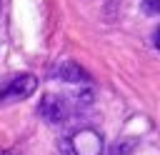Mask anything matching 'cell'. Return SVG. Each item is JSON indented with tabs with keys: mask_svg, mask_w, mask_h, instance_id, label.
I'll list each match as a JSON object with an SVG mask.
<instances>
[{
	"mask_svg": "<svg viewBox=\"0 0 160 155\" xmlns=\"http://www.w3.org/2000/svg\"><path fill=\"white\" fill-rule=\"evenodd\" d=\"M55 78H60V80H88V75L78 68V65H72V62H65V65H60L58 68V72H55Z\"/></svg>",
	"mask_w": 160,
	"mask_h": 155,
	"instance_id": "cell-4",
	"label": "cell"
},
{
	"mask_svg": "<svg viewBox=\"0 0 160 155\" xmlns=\"http://www.w3.org/2000/svg\"><path fill=\"white\" fill-rule=\"evenodd\" d=\"M0 10H2V0H0Z\"/></svg>",
	"mask_w": 160,
	"mask_h": 155,
	"instance_id": "cell-7",
	"label": "cell"
},
{
	"mask_svg": "<svg viewBox=\"0 0 160 155\" xmlns=\"http://www.w3.org/2000/svg\"><path fill=\"white\" fill-rule=\"evenodd\" d=\"M152 42H155V48H158V50H160V28H158V30H155V35H152Z\"/></svg>",
	"mask_w": 160,
	"mask_h": 155,
	"instance_id": "cell-6",
	"label": "cell"
},
{
	"mask_svg": "<svg viewBox=\"0 0 160 155\" xmlns=\"http://www.w3.org/2000/svg\"><path fill=\"white\" fill-rule=\"evenodd\" d=\"M62 152L65 155H102L105 142L95 128H75L62 135Z\"/></svg>",
	"mask_w": 160,
	"mask_h": 155,
	"instance_id": "cell-2",
	"label": "cell"
},
{
	"mask_svg": "<svg viewBox=\"0 0 160 155\" xmlns=\"http://www.w3.org/2000/svg\"><path fill=\"white\" fill-rule=\"evenodd\" d=\"M38 88V78L30 72L15 75L8 85L0 88V105H10V102H20L25 98H30V92H35Z\"/></svg>",
	"mask_w": 160,
	"mask_h": 155,
	"instance_id": "cell-3",
	"label": "cell"
},
{
	"mask_svg": "<svg viewBox=\"0 0 160 155\" xmlns=\"http://www.w3.org/2000/svg\"><path fill=\"white\" fill-rule=\"evenodd\" d=\"M92 102L90 90L80 92H50L40 100V115L48 122H65L75 115H80L88 105Z\"/></svg>",
	"mask_w": 160,
	"mask_h": 155,
	"instance_id": "cell-1",
	"label": "cell"
},
{
	"mask_svg": "<svg viewBox=\"0 0 160 155\" xmlns=\"http://www.w3.org/2000/svg\"><path fill=\"white\" fill-rule=\"evenodd\" d=\"M142 10L152 12V15H160V0H142Z\"/></svg>",
	"mask_w": 160,
	"mask_h": 155,
	"instance_id": "cell-5",
	"label": "cell"
}]
</instances>
